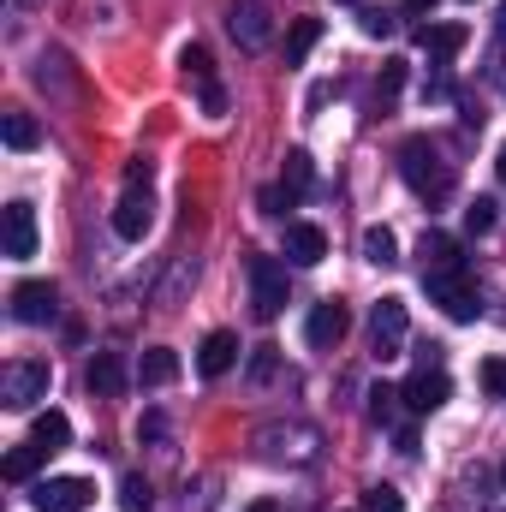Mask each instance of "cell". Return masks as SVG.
I'll list each match as a JSON object with an SVG mask.
<instances>
[{"label":"cell","instance_id":"obj_1","mask_svg":"<svg viewBox=\"0 0 506 512\" xmlns=\"http://www.w3.org/2000/svg\"><path fill=\"white\" fill-rule=\"evenodd\" d=\"M399 173H405V185H411L423 203H447V197H453V161H441V149H435L429 137H405Z\"/></svg>","mask_w":506,"mask_h":512},{"label":"cell","instance_id":"obj_2","mask_svg":"<svg viewBox=\"0 0 506 512\" xmlns=\"http://www.w3.org/2000/svg\"><path fill=\"white\" fill-rule=\"evenodd\" d=\"M423 286H429V304H441L453 322H477V316H483V298H477V280H471V268L423 274Z\"/></svg>","mask_w":506,"mask_h":512},{"label":"cell","instance_id":"obj_3","mask_svg":"<svg viewBox=\"0 0 506 512\" xmlns=\"http://www.w3.org/2000/svg\"><path fill=\"white\" fill-rule=\"evenodd\" d=\"M48 387H54V370H48L42 358H18V364H6V376H0V399H6L12 411H30L36 399H48Z\"/></svg>","mask_w":506,"mask_h":512},{"label":"cell","instance_id":"obj_4","mask_svg":"<svg viewBox=\"0 0 506 512\" xmlns=\"http://www.w3.org/2000/svg\"><path fill=\"white\" fill-rule=\"evenodd\" d=\"M251 304L262 322L286 310V262L280 256H251Z\"/></svg>","mask_w":506,"mask_h":512},{"label":"cell","instance_id":"obj_5","mask_svg":"<svg viewBox=\"0 0 506 512\" xmlns=\"http://www.w3.org/2000/svg\"><path fill=\"white\" fill-rule=\"evenodd\" d=\"M90 501H96V489L84 477H42L30 489V507L36 512H84Z\"/></svg>","mask_w":506,"mask_h":512},{"label":"cell","instance_id":"obj_6","mask_svg":"<svg viewBox=\"0 0 506 512\" xmlns=\"http://www.w3.org/2000/svg\"><path fill=\"white\" fill-rule=\"evenodd\" d=\"M399 393H405V411L429 417V411H441V405L453 399V382H447V370H441V364H417V376L399 387Z\"/></svg>","mask_w":506,"mask_h":512},{"label":"cell","instance_id":"obj_7","mask_svg":"<svg viewBox=\"0 0 506 512\" xmlns=\"http://www.w3.org/2000/svg\"><path fill=\"white\" fill-rule=\"evenodd\" d=\"M54 310H60L54 280H24V286L12 292V316H18L24 328H48V322H54Z\"/></svg>","mask_w":506,"mask_h":512},{"label":"cell","instance_id":"obj_8","mask_svg":"<svg viewBox=\"0 0 506 512\" xmlns=\"http://www.w3.org/2000/svg\"><path fill=\"white\" fill-rule=\"evenodd\" d=\"M346 328H352L346 304H340V298H322V304L310 310V322H304V340H310L316 352H334V346L346 340Z\"/></svg>","mask_w":506,"mask_h":512},{"label":"cell","instance_id":"obj_9","mask_svg":"<svg viewBox=\"0 0 506 512\" xmlns=\"http://www.w3.org/2000/svg\"><path fill=\"white\" fill-rule=\"evenodd\" d=\"M227 30H233V42H239V48H268V36H274L268 6H262V0H233Z\"/></svg>","mask_w":506,"mask_h":512},{"label":"cell","instance_id":"obj_10","mask_svg":"<svg viewBox=\"0 0 506 512\" xmlns=\"http://www.w3.org/2000/svg\"><path fill=\"white\" fill-rule=\"evenodd\" d=\"M0 245L12 262H24V256H36V209L30 203H6V227H0Z\"/></svg>","mask_w":506,"mask_h":512},{"label":"cell","instance_id":"obj_11","mask_svg":"<svg viewBox=\"0 0 506 512\" xmlns=\"http://www.w3.org/2000/svg\"><path fill=\"white\" fill-rule=\"evenodd\" d=\"M471 42V30L465 24H423L417 30V48L429 54V66H447V60H459V48Z\"/></svg>","mask_w":506,"mask_h":512},{"label":"cell","instance_id":"obj_12","mask_svg":"<svg viewBox=\"0 0 506 512\" xmlns=\"http://www.w3.org/2000/svg\"><path fill=\"white\" fill-rule=\"evenodd\" d=\"M233 364H239V334H233V328H215V334L197 346V370H203L209 382H221Z\"/></svg>","mask_w":506,"mask_h":512},{"label":"cell","instance_id":"obj_13","mask_svg":"<svg viewBox=\"0 0 506 512\" xmlns=\"http://www.w3.org/2000/svg\"><path fill=\"white\" fill-rule=\"evenodd\" d=\"M179 66H185V78H197V90H203V108H209V114H221V108H227V96H221V84H215L209 48H203V42H191V48L179 54Z\"/></svg>","mask_w":506,"mask_h":512},{"label":"cell","instance_id":"obj_14","mask_svg":"<svg viewBox=\"0 0 506 512\" xmlns=\"http://www.w3.org/2000/svg\"><path fill=\"white\" fill-rule=\"evenodd\" d=\"M84 387H90L96 399H120V393H126V358H120V352H96L90 370H84Z\"/></svg>","mask_w":506,"mask_h":512},{"label":"cell","instance_id":"obj_15","mask_svg":"<svg viewBox=\"0 0 506 512\" xmlns=\"http://www.w3.org/2000/svg\"><path fill=\"white\" fill-rule=\"evenodd\" d=\"M149 227H155V197L149 191H126L120 209H114V233L120 239H143Z\"/></svg>","mask_w":506,"mask_h":512},{"label":"cell","instance_id":"obj_16","mask_svg":"<svg viewBox=\"0 0 506 512\" xmlns=\"http://www.w3.org/2000/svg\"><path fill=\"white\" fill-rule=\"evenodd\" d=\"M370 334H376L381 358H393V352H399V340H405V298H381L376 316H370Z\"/></svg>","mask_w":506,"mask_h":512},{"label":"cell","instance_id":"obj_17","mask_svg":"<svg viewBox=\"0 0 506 512\" xmlns=\"http://www.w3.org/2000/svg\"><path fill=\"white\" fill-rule=\"evenodd\" d=\"M286 256H292L298 268H316V262L328 256V233L310 227V221H286Z\"/></svg>","mask_w":506,"mask_h":512},{"label":"cell","instance_id":"obj_18","mask_svg":"<svg viewBox=\"0 0 506 512\" xmlns=\"http://www.w3.org/2000/svg\"><path fill=\"white\" fill-rule=\"evenodd\" d=\"M417 256H423V274H447V268H465V251H459V239H453V233H423Z\"/></svg>","mask_w":506,"mask_h":512},{"label":"cell","instance_id":"obj_19","mask_svg":"<svg viewBox=\"0 0 506 512\" xmlns=\"http://www.w3.org/2000/svg\"><path fill=\"white\" fill-rule=\"evenodd\" d=\"M173 376H179V352L149 346V352H143V364H137V382H143V387H167Z\"/></svg>","mask_w":506,"mask_h":512},{"label":"cell","instance_id":"obj_20","mask_svg":"<svg viewBox=\"0 0 506 512\" xmlns=\"http://www.w3.org/2000/svg\"><path fill=\"white\" fill-rule=\"evenodd\" d=\"M30 441H36V447H48V453H60V447L72 441V423H66V411H42V417L30 423Z\"/></svg>","mask_w":506,"mask_h":512},{"label":"cell","instance_id":"obj_21","mask_svg":"<svg viewBox=\"0 0 506 512\" xmlns=\"http://www.w3.org/2000/svg\"><path fill=\"white\" fill-rule=\"evenodd\" d=\"M42 459H48V447L24 441V447H12V453H6V465H0V471H6V483H30V477L42 471Z\"/></svg>","mask_w":506,"mask_h":512},{"label":"cell","instance_id":"obj_22","mask_svg":"<svg viewBox=\"0 0 506 512\" xmlns=\"http://www.w3.org/2000/svg\"><path fill=\"white\" fill-rule=\"evenodd\" d=\"M316 42H322V24H316V18H298L292 36H286V66H304V54H310Z\"/></svg>","mask_w":506,"mask_h":512},{"label":"cell","instance_id":"obj_23","mask_svg":"<svg viewBox=\"0 0 506 512\" xmlns=\"http://www.w3.org/2000/svg\"><path fill=\"white\" fill-rule=\"evenodd\" d=\"M36 143H42V126H36L30 114H6V149L24 155V149H36Z\"/></svg>","mask_w":506,"mask_h":512},{"label":"cell","instance_id":"obj_24","mask_svg":"<svg viewBox=\"0 0 506 512\" xmlns=\"http://www.w3.org/2000/svg\"><path fill=\"white\" fill-rule=\"evenodd\" d=\"M364 256H370L376 268H393V262H399V239H393L387 227H370V233H364Z\"/></svg>","mask_w":506,"mask_h":512},{"label":"cell","instance_id":"obj_25","mask_svg":"<svg viewBox=\"0 0 506 512\" xmlns=\"http://www.w3.org/2000/svg\"><path fill=\"white\" fill-rule=\"evenodd\" d=\"M280 185H286L292 197H304V191H310V155H304V149H292V155H286V173H280Z\"/></svg>","mask_w":506,"mask_h":512},{"label":"cell","instance_id":"obj_26","mask_svg":"<svg viewBox=\"0 0 506 512\" xmlns=\"http://www.w3.org/2000/svg\"><path fill=\"white\" fill-rule=\"evenodd\" d=\"M399 387H387V382H376L370 387V423H393V411H399Z\"/></svg>","mask_w":506,"mask_h":512},{"label":"cell","instance_id":"obj_27","mask_svg":"<svg viewBox=\"0 0 506 512\" xmlns=\"http://www.w3.org/2000/svg\"><path fill=\"white\" fill-rule=\"evenodd\" d=\"M465 233H495V197H477V203H465Z\"/></svg>","mask_w":506,"mask_h":512},{"label":"cell","instance_id":"obj_28","mask_svg":"<svg viewBox=\"0 0 506 512\" xmlns=\"http://www.w3.org/2000/svg\"><path fill=\"white\" fill-rule=\"evenodd\" d=\"M358 512H405V501H399V489H387V483H376V489H364V501H358Z\"/></svg>","mask_w":506,"mask_h":512},{"label":"cell","instance_id":"obj_29","mask_svg":"<svg viewBox=\"0 0 506 512\" xmlns=\"http://www.w3.org/2000/svg\"><path fill=\"white\" fill-rule=\"evenodd\" d=\"M120 501H126V512H149V507H155L143 477H126V483H120Z\"/></svg>","mask_w":506,"mask_h":512},{"label":"cell","instance_id":"obj_30","mask_svg":"<svg viewBox=\"0 0 506 512\" xmlns=\"http://www.w3.org/2000/svg\"><path fill=\"white\" fill-rule=\"evenodd\" d=\"M477 382L489 387L495 399H506V358H483V370H477Z\"/></svg>","mask_w":506,"mask_h":512},{"label":"cell","instance_id":"obj_31","mask_svg":"<svg viewBox=\"0 0 506 512\" xmlns=\"http://www.w3.org/2000/svg\"><path fill=\"white\" fill-rule=\"evenodd\" d=\"M286 209H298V197H292L286 185H268V191H262V215H274V221H280Z\"/></svg>","mask_w":506,"mask_h":512},{"label":"cell","instance_id":"obj_32","mask_svg":"<svg viewBox=\"0 0 506 512\" xmlns=\"http://www.w3.org/2000/svg\"><path fill=\"white\" fill-rule=\"evenodd\" d=\"M399 84H405V66H399V60H387V66H381V78H376V96H381V102H393V96H399Z\"/></svg>","mask_w":506,"mask_h":512},{"label":"cell","instance_id":"obj_33","mask_svg":"<svg viewBox=\"0 0 506 512\" xmlns=\"http://www.w3.org/2000/svg\"><path fill=\"white\" fill-rule=\"evenodd\" d=\"M280 370V358H274V346H256V358H251V382H268Z\"/></svg>","mask_w":506,"mask_h":512},{"label":"cell","instance_id":"obj_34","mask_svg":"<svg viewBox=\"0 0 506 512\" xmlns=\"http://www.w3.org/2000/svg\"><path fill=\"white\" fill-rule=\"evenodd\" d=\"M364 36H393V12H364Z\"/></svg>","mask_w":506,"mask_h":512},{"label":"cell","instance_id":"obj_35","mask_svg":"<svg viewBox=\"0 0 506 512\" xmlns=\"http://www.w3.org/2000/svg\"><path fill=\"white\" fill-rule=\"evenodd\" d=\"M149 179H155V167H149V161H131V167H126V191H149Z\"/></svg>","mask_w":506,"mask_h":512},{"label":"cell","instance_id":"obj_36","mask_svg":"<svg viewBox=\"0 0 506 512\" xmlns=\"http://www.w3.org/2000/svg\"><path fill=\"white\" fill-rule=\"evenodd\" d=\"M405 12H411V18H423V12H435V0H405Z\"/></svg>","mask_w":506,"mask_h":512},{"label":"cell","instance_id":"obj_37","mask_svg":"<svg viewBox=\"0 0 506 512\" xmlns=\"http://www.w3.org/2000/svg\"><path fill=\"white\" fill-rule=\"evenodd\" d=\"M495 78H501V90H506V48L495 54Z\"/></svg>","mask_w":506,"mask_h":512},{"label":"cell","instance_id":"obj_38","mask_svg":"<svg viewBox=\"0 0 506 512\" xmlns=\"http://www.w3.org/2000/svg\"><path fill=\"white\" fill-rule=\"evenodd\" d=\"M245 512H280V501H251Z\"/></svg>","mask_w":506,"mask_h":512},{"label":"cell","instance_id":"obj_39","mask_svg":"<svg viewBox=\"0 0 506 512\" xmlns=\"http://www.w3.org/2000/svg\"><path fill=\"white\" fill-rule=\"evenodd\" d=\"M495 167H501V179H506V143H501V161H495Z\"/></svg>","mask_w":506,"mask_h":512},{"label":"cell","instance_id":"obj_40","mask_svg":"<svg viewBox=\"0 0 506 512\" xmlns=\"http://www.w3.org/2000/svg\"><path fill=\"white\" fill-rule=\"evenodd\" d=\"M501 483H506V465H501Z\"/></svg>","mask_w":506,"mask_h":512}]
</instances>
